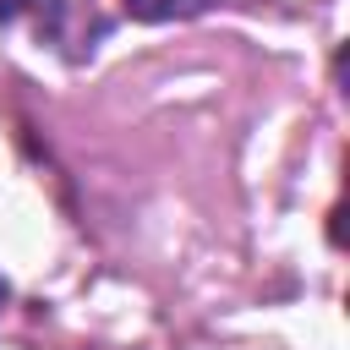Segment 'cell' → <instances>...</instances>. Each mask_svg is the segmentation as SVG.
<instances>
[{"label": "cell", "instance_id": "cell-1", "mask_svg": "<svg viewBox=\"0 0 350 350\" xmlns=\"http://www.w3.org/2000/svg\"><path fill=\"white\" fill-rule=\"evenodd\" d=\"M213 0H126V11L131 16H142V22H170V16H197V11H208Z\"/></svg>", "mask_w": 350, "mask_h": 350}, {"label": "cell", "instance_id": "cell-2", "mask_svg": "<svg viewBox=\"0 0 350 350\" xmlns=\"http://www.w3.org/2000/svg\"><path fill=\"white\" fill-rule=\"evenodd\" d=\"M22 5H27V0H0V16H16Z\"/></svg>", "mask_w": 350, "mask_h": 350}, {"label": "cell", "instance_id": "cell-3", "mask_svg": "<svg viewBox=\"0 0 350 350\" xmlns=\"http://www.w3.org/2000/svg\"><path fill=\"white\" fill-rule=\"evenodd\" d=\"M5 295H11V290H5V279H0V306H5Z\"/></svg>", "mask_w": 350, "mask_h": 350}]
</instances>
